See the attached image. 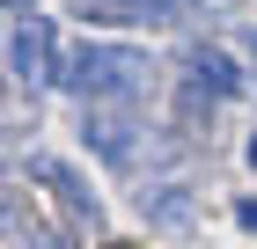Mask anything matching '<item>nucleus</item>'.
<instances>
[{"label": "nucleus", "instance_id": "nucleus-1", "mask_svg": "<svg viewBox=\"0 0 257 249\" xmlns=\"http://www.w3.org/2000/svg\"><path fill=\"white\" fill-rule=\"evenodd\" d=\"M52 74L66 88H81V103L103 96V103H140L155 88V59L147 52H125V44H59L52 52Z\"/></svg>", "mask_w": 257, "mask_h": 249}, {"label": "nucleus", "instance_id": "nucleus-2", "mask_svg": "<svg viewBox=\"0 0 257 249\" xmlns=\"http://www.w3.org/2000/svg\"><path fill=\"white\" fill-rule=\"evenodd\" d=\"M198 0H74L81 22H103V30H162V22H184Z\"/></svg>", "mask_w": 257, "mask_h": 249}, {"label": "nucleus", "instance_id": "nucleus-3", "mask_svg": "<svg viewBox=\"0 0 257 249\" xmlns=\"http://www.w3.org/2000/svg\"><path fill=\"white\" fill-rule=\"evenodd\" d=\"M133 103H103V96H88V110H81V139H88V147L103 154V161H133Z\"/></svg>", "mask_w": 257, "mask_h": 249}, {"label": "nucleus", "instance_id": "nucleus-4", "mask_svg": "<svg viewBox=\"0 0 257 249\" xmlns=\"http://www.w3.org/2000/svg\"><path fill=\"white\" fill-rule=\"evenodd\" d=\"M8 66H15V81H59L52 74V30H44L37 15H15V30H8Z\"/></svg>", "mask_w": 257, "mask_h": 249}, {"label": "nucleus", "instance_id": "nucleus-5", "mask_svg": "<svg viewBox=\"0 0 257 249\" xmlns=\"http://www.w3.org/2000/svg\"><path fill=\"white\" fill-rule=\"evenodd\" d=\"M30 176H37V183H52V191H59V205L74 212V220H81L88 234H103V205L88 198V183H81V176L66 169V161H52V154H30Z\"/></svg>", "mask_w": 257, "mask_h": 249}, {"label": "nucleus", "instance_id": "nucleus-6", "mask_svg": "<svg viewBox=\"0 0 257 249\" xmlns=\"http://www.w3.org/2000/svg\"><path fill=\"white\" fill-rule=\"evenodd\" d=\"M140 212H147V227H169V234H177V227H191V191H177V183H169V191H155V198H147V191H140Z\"/></svg>", "mask_w": 257, "mask_h": 249}, {"label": "nucleus", "instance_id": "nucleus-7", "mask_svg": "<svg viewBox=\"0 0 257 249\" xmlns=\"http://www.w3.org/2000/svg\"><path fill=\"white\" fill-rule=\"evenodd\" d=\"M191 81H206L213 96H242V74H235V59H228V52H206V44L191 52Z\"/></svg>", "mask_w": 257, "mask_h": 249}, {"label": "nucleus", "instance_id": "nucleus-8", "mask_svg": "<svg viewBox=\"0 0 257 249\" xmlns=\"http://www.w3.org/2000/svg\"><path fill=\"white\" fill-rule=\"evenodd\" d=\"M235 220H242V227L257 234V198H242V205H235Z\"/></svg>", "mask_w": 257, "mask_h": 249}, {"label": "nucleus", "instance_id": "nucleus-9", "mask_svg": "<svg viewBox=\"0 0 257 249\" xmlns=\"http://www.w3.org/2000/svg\"><path fill=\"white\" fill-rule=\"evenodd\" d=\"M242 52H250V59H257V22H250V30H242Z\"/></svg>", "mask_w": 257, "mask_h": 249}, {"label": "nucleus", "instance_id": "nucleus-10", "mask_svg": "<svg viewBox=\"0 0 257 249\" xmlns=\"http://www.w3.org/2000/svg\"><path fill=\"white\" fill-rule=\"evenodd\" d=\"M250 169H257V132H250Z\"/></svg>", "mask_w": 257, "mask_h": 249}, {"label": "nucleus", "instance_id": "nucleus-11", "mask_svg": "<svg viewBox=\"0 0 257 249\" xmlns=\"http://www.w3.org/2000/svg\"><path fill=\"white\" fill-rule=\"evenodd\" d=\"M8 8H15V15H22V8H30V0H8Z\"/></svg>", "mask_w": 257, "mask_h": 249}]
</instances>
